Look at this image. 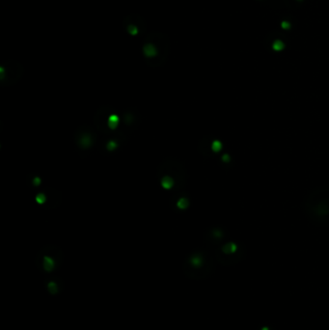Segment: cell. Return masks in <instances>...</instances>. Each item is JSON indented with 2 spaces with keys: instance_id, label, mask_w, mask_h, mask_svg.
<instances>
[{
  "instance_id": "cell-1",
  "label": "cell",
  "mask_w": 329,
  "mask_h": 330,
  "mask_svg": "<svg viewBox=\"0 0 329 330\" xmlns=\"http://www.w3.org/2000/svg\"><path fill=\"white\" fill-rule=\"evenodd\" d=\"M170 50V39L167 35L160 31L150 32L144 39L142 45V51L145 59L157 65L163 63Z\"/></svg>"
},
{
  "instance_id": "cell-4",
  "label": "cell",
  "mask_w": 329,
  "mask_h": 330,
  "mask_svg": "<svg viewBox=\"0 0 329 330\" xmlns=\"http://www.w3.org/2000/svg\"><path fill=\"white\" fill-rule=\"evenodd\" d=\"M281 26H282V28H284V29H286V30H287V29H290L291 24H290V22H288V21H283L281 23Z\"/></svg>"
},
{
  "instance_id": "cell-3",
  "label": "cell",
  "mask_w": 329,
  "mask_h": 330,
  "mask_svg": "<svg viewBox=\"0 0 329 330\" xmlns=\"http://www.w3.org/2000/svg\"><path fill=\"white\" fill-rule=\"evenodd\" d=\"M272 47H273L274 50H277V51L282 50V49L284 48V42H281V41H279V40H278V41H275L273 42V45H272Z\"/></svg>"
},
{
  "instance_id": "cell-2",
  "label": "cell",
  "mask_w": 329,
  "mask_h": 330,
  "mask_svg": "<svg viewBox=\"0 0 329 330\" xmlns=\"http://www.w3.org/2000/svg\"><path fill=\"white\" fill-rule=\"evenodd\" d=\"M123 27L131 37H137L147 30V23L140 15L130 14L123 19Z\"/></svg>"
}]
</instances>
